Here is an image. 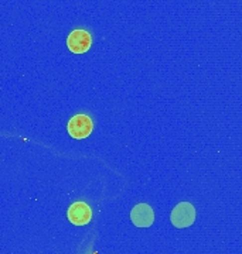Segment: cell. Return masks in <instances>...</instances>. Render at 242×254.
<instances>
[{"label":"cell","mask_w":242,"mask_h":254,"mask_svg":"<svg viewBox=\"0 0 242 254\" xmlns=\"http://www.w3.org/2000/svg\"><path fill=\"white\" fill-rule=\"evenodd\" d=\"M170 220L173 226L179 227V229L193 226V223L196 220V209L190 202L177 203L176 208L171 210Z\"/></svg>","instance_id":"cell-1"},{"label":"cell","mask_w":242,"mask_h":254,"mask_svg":"<svg viewBox=\"0 0 242 254\" xmlns=\"http://www.w3.org/2000/svg\"><path fill=\"white\" fill-rule=\"evenodd\" d=\"M67 218L74 226H85L92 219V209L85 202H74L67 210Z\"/></svg>","instance_id":"cell-4"},{"label":"cell","mask_w":242,"mask_h":254,"mask_svg":"<svg viewBox=\"0 0 242 254\" xmlns=\"http://www.w3.org/2000/svg\"><path fill=\"white\" fill-rule=\"evenodd\" d=\"M130 220L136 227H150L154 222V212L147 203H137L130 212Z\"/></svg>","instance_id":"cell-5"},{"label":"cell","mask_w":242,"mask_h":254,"mask_svg":"<svg viewBox=\"0 0 242 254\" xmlns=\"http://www.w3.org/2000/svg\"><path fill=\"white\" fill-rule=\"evenodd\" d=\"M67 46L74 54H85L92 46V37L87 30H74L67 38Z\"/></svg>","instance_id":"cell-3"},{"label":"cell","mask_w":242,"mask_h":254,"mask_svg":"<svg viewBox=\"0 0 242 254\" xmlns=\"http://www.w3.org/2000/svg\"><path fill=\"white\" fill-rule=\"evenodd\" d=\"M92 128H94V122L87 115H75L74 118L70 119V122L67 125L68 134L77 140H82V138L91 136Z\"/></svg>","instance_id":"cell-2"}]
</instances>
